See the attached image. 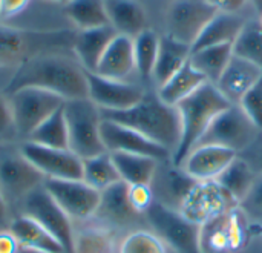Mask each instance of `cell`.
Returning a JSON list of instances; mask_svg holds the SVG:
<instances>
[{"instance_id": "6da1fadb", "label": "cell", "mask_w": 262, "mask_h": 253, "mask_svg": "<svg viewBox=\"0 0 262 253\" xmlns=\"http://www.w3.org/2000/svg\"><path fill=\"white\" fill-rule=\"evenodd\" d=\"M86 69L61 52H46L20 63L9 78L5 94L11 95L21 88H38L57 94L64 101L88 98Z\"/></svg>"}, {"instance_id": "7a4b0ae2", "label": "cell", "mask_w": 262, "mask_h": 253, "mask_svg": "<svg viewBox=\"0 0 262 253\" xmlns=\"http://www.w3.org/2000/svg\"><path fill=\"white\" fill-rule=\"evenodd\" d=\"M101 117L137 131L170 151L172 155L178 147L181 137L178 111L175 106L166 104L158 94H146L138 104L124 111H101Z\"/></svg>"}, {"instance_id": "3957f363", "label": "cell", "mask_w": 262, "mask_h": 253, "mask_svg": "<svg viewBox=\"0 0 262 253\" xmlns=\"http://www.w3.org/2000/svg\"><path fill=\"white\" fill-rule=\"evenodd\" d=\"M232 103L220 92L216 85L206 81L193 94L180 101L175 108L180 115L181 137L172 155V164L181 166L187 155L196 147L212 121Z\"/></svg>"}, {"instance_id": "277c9868", "label": "cell", "mask_w": 262, "mask_h": 253, "mask_svg": "<svg viewBox=\"0 0 262 253\" xmlns=\"http://www.w3.org/2000/svg\"><path fill=\"white\" fill-rule=\"evenodd\" d=\"M75 35L69 29L32 31L0 25V68L20 63L46 52L72 51Z\"/></svg>"}, {"instance_id": "5b68a950", "label": "cell", "mask_w": 262, "mask_h": 253, "mask_svg": "<svg viewBox=\"0 0 262 253\" xmlns=\"http://www.w3.org/2000/svg\"><path fill=\"white\" fill-rule=\"evenodd\" d=\"M63 111L69 132V151L81 160L107 152L101 140V111L89 98L64 101Z\"/></svg>"}, {"instance_id": "8992f818", "label": "cell", "mask_w": 262, "mask_h": 253, "mask_svg": "<svg viewBox=\"0 0 262 253\" xmlns=\"http://www.w3.org/2000/svg\"><path fill=\"white\" fill-rule=\"evenodd\" d=\"M144 215L152 232L173 252L203 253L200 246V226L186 218L180 210L154 201Z\"/></svg>"}, {"instance_id": "52a82bcc", "label": "cell", "mask_w": 262, "mask_h": 253, "mask_svg": "<svg viewBox=\"0 0 262 253\" xmlns=\"http://www.w3.org/2000/svg\"><path fill=\"white\" fill-rule=\"evenodd\" d=\"M261 131L252 123L239 104L223 111L201 137L198 146H221L236 154L247 151L259 137Z\"/></svg>"}, {"instance_id": "ba28073f", "label": "cell", "mask_w": 262, "mask_h": 253, "mask_svg": "<svg viewBox=\"0 0 262 253\" xmlns=\"http://www.w3.org/2000/svg\"><path fill=\"white\" fill-rule=\"evenodd\" d=\"M250 230V223L244 214L238 207H233L200 226L201 252H238L247 244Z\"/></svg>"}, {"instance_id": "9c48e42d", "label": "cell", "mask_w": 262, "mask_h": 253, "mask_svg": "<svg viewBox=\"0 0 262 253\" xmlns=\"http://www.w3.org/2000/svg\"><path fill=\"white\" fill-rule=\"evenodd\" d=\"M9 101L15 131L26 138L64 104V100L57 94L38 88L17 89L9 95Z\"/></svg>"}, {"instance_id": "30bf717a", "label": "cell", "mask_w": 262, "mask_h": 253, "mask_svg": "<svg viewBox=\"0 0 262 253\" xmlns=\"http://www.w3.org/2000/svg\"><path fill=\"white\" fill-rule=\"evenodd\" d=\"M23 214L45 227L61 244L64 252H74L75 235L72 230V220L48 194L45 186L34 189L23 198Z\"/></svg>"}, {"instance_id": "8fae6325", "label": "cell", "mask_w": 262, "mask_h": 253, "mask_svg": "<svg viewBox=\"0 0 262 253\" xmlns=\"http://www.w3.org/2000/svg\"><path fill=\"white\" fill-rule=\"evenodd\" d=\"M216 12L206 0H175L166 14V35L192 48Z\"/></svg>"}, {"instance_id": "7c38bea8", "label": "cell", "mask_w": 262, "mask_h": 253, "mask_svg": "<svg viewBox=\"0 0 262 253\" xmlns=\"http://www.w3.org/2000/svg\"><path fill=\"white\" fill-rule=\"evenodd\" d=\"M48 194L71 220H88L97 215L101 192L83 180H45Z\"/></svg>"}, {"instance_id": "4fadbf2b", "label": "cell", "mask_w": 262, "mask_h": 253, "mask_svg": "<svg viewBox=\"0 0 262 253\" xmlns=\"http://www.w3.org/2000/svg\"><path fill=\"white\" fill-rule=\"evenodd\" d=\"M20 155L37 167L46 180L83 178V160L69 149H54L26 141L21 146Z\"/></svg>"}, {"instance_id": "5bb4252c", "label": "cell", "mask_w": 262, "mask_h": 253, "mask_svg": "<svg viewBox=\"0 0 262 253\" xmlns=\"http://www.w3.org/2000/svg\"><path fill=\"white\" fill-rule=\"evenodd\" d=\"M88 98L100 111H124L138 104L146 95L144 89L132 81L112 80L95 72H86Z\"/></svg>"}, {"instance_id": "9a60e30c", "label": "cell", "mask_w": 262, "mask_h": 253, "mask_svg": "<svg viewBox=\"0 0 262 253\" xmlns=\"http://www.w3.org/2000/svg\"><path fill=\"white\" fill-rule=\"evenodd\" d=\"M233 207H236L235 200L213 180L198 181L187 195L180 212L195 224L201 226Z\"/></svg>"}, {"instance_id": "2e32d148", "label": "cell", "mask_w": 262, "mask_h": 253, "mask_svg": "<svg viewBox=\"0 0 262 253\" xmlns=\"http://www.w3.org/2000/svg\"><path fill=\"white\" fill-rule=\"evenodd\" d=\"M101 140L107 152L146 155L155 158L160 163L172 160L170 151L154 143L152 140L146 138L144 135L138 134L130 128L104 118L101 121Z\"/></svg>"}, {"instance_id": "e0dca14e", "label": "cell", "mask_w": 262, "mask_h": 253, "mask_svg": "<svg viewBox=\"0 0 262 253\" xmlns=\"http://www.w3.org/2000/svg\"><path fill=\"white\" fill-rule=\"evenodd\" d=\"M45 180V175L21 155L0 161V191L5 198H25L43 186Z\"/></svg>"}, {"instance_id": "ac0fdd59", "label": "cell", "mask_w": 262, "mask_h": 253, "mask_svg": "<svg viewBox=\"0 0 262 253\" xmlns=\"http://www.w3.org/2000/svg\"><path fill=\"white\" fill-rule=\"evenodd\" d=\"M196 180H193L183 167H178L172 164V161H167V167L163 171L161 163L158 166V171L150 183L154 198L155 201L180 210L183 203L186 201L190 191L196 186Z\"/></svg>"}, {"instance_id": "d6986e66", "label": "cell", "mask_w": 262, "mask_h": 253, "mask_svg": "<svg viewBox=\"0 0 262 253\" xmlns=\"http://www.w3.org/2000/svg\"><path fill=\"white\" fill-rule=\"evenodd\" d=\"M236 157V152L221 146H198L187 155L180 167L196 181H213Z\"/></svg>"}, {"instance_id": "ffe728a7", "label": "cell", "mask_w": 262, "mask_h": 253, "mask_svg": "<svg viewBox=\"0 0 262 253\" xmlns=\"http://www.w3.org/2000/svg\"><path fill=\"white\" fill-rule=\"evenodd\" d=\"M261 78V68L233 54L223 75L216 81V88L232 104H238L247 91Z\"/></svg>"}, {"instance_id": "44dd1931", "label": "cell", "mask_w": 262, "mask_h": 253, "mask_svg": "<svg viewBox=\"0 0 262 253\" xmlns=\"http://www.w3.org/2000/svg\"><path fill=\"white\" fill-rule=\"evenodd\" d=\"M137 72L135 55H134V38L117 34L107 49L104 51L95 74L112 78L129 81L130 75Z\"/></svg>"}, {"instance_id": "7402d4cb", "label": "cell", "mask_w": 262, "mask_h": 253, "mask_svg": "<svg viewBox=\"0 0 262 253\" xmlns=\"http://www.w3.org/2000/svg\"><path fill=\"white\" fill-rule=\"evenodd\" d=\"M115 35L117 31L111 25L78 31L74 40L72 52L88 72H95L104 51Z\"/></svg>"}, {"instance_id": "603a6c76", "label": "cell", "mask_w": 262, "mask_h": 253, "mask_svg": "<svg viewBox=\"0 0 262 253\" xmlns=\"http://www.w3.org/2000/svg\"><path fill=\"white\" fill-rule=\"evenodd\" d=\"M109 25L117 34L135 38L147 29V14L138 0H104Z\"/></svg>"}, {"instance_id": "cb8c5ba5", "label": "cell", "mask_w": 262, "mask_h": 253, "mask_svg": "<svg viewBox=\"0 0 262 253\" xmlns=\"http://www.w3.org/2000/svg\"><path fill=\"white\" fill-rule=\"evenodd\" d=\"M244 25H246V18L241 14L218 11L210 18V22L204 26V29L201 31V34L192 45V52L209 48V46L235 43Z\"/></svg>"}, {"instance_id": "d4e9b609", "label": "cell", "mask_w": 262, "mask_h": 253, "mask_svg": "<svg viewBox=\"0 0 262 253\" xmlns=\"http://www.w3.org/2000/svg\"><path fill=\"white\" fill-rule=\"evenodd\" d=\"M192 48L184 45L169 35L160 37L158 54L152 72V80L158 88H161L166 81H169L190 58Z\"/></svg>"}, {"instance_id": "484cf974", "label": "cell", "mask_w": 262, "mask_h": 253, "mask_svg": "<svg viewBox=\"0 0 262 253\" xmlns=\"http://www.w3.org/2000/svg\"><path fill=\"white\" fill-rule=\"evenodd\" d=\"M9 232L15 237L20 247L49 253H66L61 244L45 227L25 214L11 223Z\"/></svg>"}, {"instance_id": "4316f807", "label": "cell", "mask_w": 262, "mask_h": 253, "mask_svg": "<svg viewBox=\"0 0 262 253\" xmlns=\"http://www.w3.org/2000/svg\"><path fill=\"white\" fill-rule=\"evenodd\" d=\"M112 161L118 171L121 181L129 186L135 184H150L160 161L152 157L137 155V154H124V152H109Z\"/></svg>"}, {"instance_id": "83f0119b", "label": "cell", "mask_w": 262, "mask_h": 253, "mask_svg": "<svg viewBox=\"0 0 262 253\" xmlns=\"http://www.w3.org/2000/svg\"><path fill=\"white\" fill-rule=\"evenodd\" d=\"M97 215L118 224L135 220L140 214L134 210L129 201V184H126L124 181H118L101 191Z\"/></svg>"}, {"instance_id": "f1b7e54d", "label": "cell", "mask_w": 262, "mask_h": 253, "mask_svg": "<svg viewBox=\"0 0 262 253\" xmlns=\"http://www.w3.org/2000/svg\"><path fill=\"white\" fill-rule=\"evenodd\" d=\"M233 57V43L209 46L190 54V65L204 75L209 83L216 85L220 77L223 75L224 69L227 68L229 61Z\"/></svg>"}, {"instance_id": "f546056e", "label": "cell", "mask_w": 262, "mask_h": 253, "mask_svg": "<svg viewBox=\"0 0 262 253\" xmlns=\"http://www.w3.org/2000/svg\"><path fill=\"white\" fill-rule=\"evenodd\" d=\"M207 80L203 74H200L190 61H187L169 81H166L161 88H158V97L169 106H177L180 101L193 94L200 86H203Z\"/></svg>"}, {"instance_id": "4dcf8cb0", "label": "cell", "mask_w": 262, "mask_h": 253, "mask_svg": "<svg viewBox=\"0 0 262 253\" xmlns=\"http://www.w3.org/2000/svg\"><path fill=\"white\" fill-rule=\"evenodd\" d=\"M256 175L258 174L252 169V166L241 155H238L215 181L238 204L250 191L252 184L255 183Z\"/></svg>"}, {"instance_id": "1f68e13d", "label": "cell", "mask_w": 262, "mask_h": 253, "mask_svg": "<svg viewBox=\"0 0 262 253\" xmlns=\"http://www.w3.org/2000/svg\"><path fill=\"white\" fill-rule=\"evenodd\" d=\"M64 12L80 31L109 25L104 0H71L64 5Z\"/></svg>"}, {"instance_id": "d6a6232c", "label": "cell", "mask_w": 262, "mask_h": 253, "mask_svg": "<svg viewBox=\"0 0 262 253\" xmlns=\"http://www.w3.org/2000/svg\"><path fill=\"white\" fill-rule=\"evenodd\" d=\"M28 141L54 149H69V132L63 108L46 118L28 137Z\"/></svg>"}, {"instance_id": "836d02e7", "label": "cell", "mask_w": 262, "mask_h": 253, "mask_svg": "<svg viewBox=\"0 0 262 253\" xmlns=\"http://www.w3.org/2000/svg\"><path fill=\"white\" fill-rule=\"evenodd\" d=\"M81 180L100 192L121 181L109 152L83 160V178Z\"/></svg>"}, {"instance_id": "e575fe53", "label": "cell", "mask_w": 262, "mask_h": 253, "mask_svg": "<svg viewBox=\"0 0 262 253\" xmlns=\"http://www.w3.org/2000/svg\"><path fill=\"white\" fill-rule=\"evenodd\" d=\"M233 54L262 69V23L259 17L246 20L244 28L233 43Z\"/></svg>"}, {"instance_id": "d590c367", "label": "cell", "mask_w": 262, "mask_h": 253, "mask_svg": "<svg viewBox=\"0 0 262 253\" xmlns=\"http://www.w3.org/2000/svg\"><path fill=\"white\" fill-rule=\"evenodd\" d=\"M160 37L154 29H144L134 38V55L137 74L143 80H152V72L158 54Z\"/></svg>"}, {"instance_id": "8d00e7d4", "label": "cell", "mask_w": 262, "mask_h": 253, "mask_svg": "<svg viewBox=\"0 0 262 253\" xmlns=\"http://www.w3.org/2000/svg\"><path fill=\"white\" fill-rule=\"evenodd\" d=\"M114 237L104 227H89L80 232L74 241L72 253H114Z\"/></svg>"}, {"instance_id": "74e56055", "label": "cell", "mask_w": 262, "mask_h": 253, "mask_svg": "<svg viewBox=\"0 0 262 253\" xmlns=\"http://www.w3.org/2000/svg\"><path fill=\"white\" fill-rule=\"evenodd\" d=\"M118 253H167V249L154 232L135 230L123 240Z\"/></svg>"}, {"instance_id": "f35d334b", "label": "cell", "mask_w": 262, "mask_h": 253, "mask_svg": "<svg viewBox=\"0 0 262 253\" xmlns=\"http://www.w3.org/2000/svg\"><path fill=\"white\" fill-rule=\"evenodd\" d=\"M244 214L250 227H262V175H256L247 195L236 204Z\"/></svg>"}, {"instance_id": "ab89813d", "label": "cell", "mask_w": 262, "mask_h": 253, "mask_svg": "<svg viewBox=\"0 0 262 253\" xmlns=\"http://www.w3.org/2000/svg\"><path fill=\"white\" fill-rule=\"evenodd\" d=\"M252 123L262 132V78L253 85L238 103Z\"/></svg>"}, {"instance_id": "60d3db41", "label": "cell", "mask_w": 262, "mask_h": 253, "mask_svg": "<svg viewBox=\"0 0 262 253\" xmlns=\"http://www.w3.org/2000/svg\"><path fill=\"white\" fill-rule=\"evenodd\" d=\"M129 201L137 214H146L147 209L155 201L150 184H135L129 186Z\"/></svg>"}, {"instance_id": "b9f144b4", "label": "cell", "mask_w": 262, "mask_h": 253, "mask_svg": "<svg viewBox=\"0 0 262 253\" xmlns=\"http://www.w3.org/2000/svg\"><path fill=\"white\" fill-rule=\"evenodd\" d=\"M14 134H17V131L14 124L11 101L5 92H0V138H8Z\"/></svg>"}, {"instance_id": "7bdbcfd3", "label": "cell", "mask_w": 262, "mask_h": 253, "mask_svg": "<svg viewBox=\"0 0 262 253\" xmlns=\"http://www.w3.org/2000/svg\"><path fill=\"white\" fill-rule=\"evenodd\" d=\"M32 0H0V18H12L21 14Z\"/></svg>"}, {"instance_id": "ee69618b", "label": "cell", "mask_w": 262, "mask_h": 253, "mask_svg": "<svg viewBox=\"0 0 262 253\" xmlns=\"http://www.w3.org/2000/svg\"><path fill=\"white\" fill-rule=\"evenodd\" d=\"M244 152L250 154V160H247V158H244V160L252 166V169L258 175H262V132L259 134V137L256 138V141L247 151H244Z\"/></svg>"}, {"instance_id": "f6af8a7d", "label": "cell", "mask_w": 262, "mask_h": 253, "mask_svg": "<svg viewBox=\"0 0 262 253\" xmlns=\"http://www.w3.org/2000/svg\"><path fill=\"white\" fill-rule=\"evenodd\" d=\"M209 5H212L220 12H232L239 14V11L249 3V0H206Z\"/></svg>"}, {"instance_id": "bcb514c9", "label": "cell", "mask_w": 262, "mask_h": 253, "mask_svg": "<svg viewBox=\"0 0 262 253\" xmlns=\"http://www.w3.org/2000/svg\"><path fill=\"white\" fill-rule=\"evenodd\" d=\"M20 244L11 232H0V253H18Z\"/></svg>"}, {"instance_id": "7dc6e473", "label": "cell", "mask_w": 262, "mask_h": 253, "mask_svg": "<svg viewBox=\"0 0 262 253\" xmlns=\"http://www.w3.org/2000/svg\"><path fill=\"white\" fill-rule=\"evenodd\" d=\"M6 212H8V209H6V198L2 194V191H0V223L6 218Z\"/></svg>"}, {"instance_id": "c3c4849f", "label": "cell", "mask_w": 262, "mask_h": 253, "mask_svg": "<svg viewBox=\"0 0 262 253\" xmlns=\"http://www.w3.org/2000/svg\"><path fill=\"white\" fill-rule=\"evenodd\" d=\"M249 3L255 8V11H256V14L258 15H261L262 14V0H249Z\"/></svg>"}, {"instance_id": "681fc988", "label": "cell", "mask_w": 262, "mask_h": 253, "mask_svg": "<svg viewBox=\"0 0 262 253\" xmlns=\"http://www.w3.org/2000/svg\"><path fill=\"white\" fill-rule=\"evenodd\" d=\"M18 253H49V252H43V250H34V249H25V247H20Z\"/></svg>"}, {"instance_id": "f907efd6", "label": "cell", "mask_w": 262, "mask_h": 253, "mask_svg": "<svg viewBox=\"0 0 262 253\" xmlns=\"http://www.w3.org/2000/svg\"><path fill=\"white\" fill-rule=\"evenodd\" d=\"M46 2H54V3H64V5H66V3H69L71 0H46Z\"/></svg>"}, {"instance_id": "816d5d0a", "label": "cell", "mask_w": 262, "mask_h": 253, "mask_svg": "<svg viewBox=\"0 0 262 253\" xmlns=\"http://www.w3.org/2000/svg\"><path fill=\"white\" fill-rule=\"evenodd\" d=\"M259 20H261V23H262V14H261V15H259Z\"/></svg>"}]
</instances>
